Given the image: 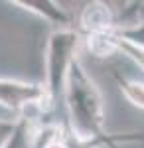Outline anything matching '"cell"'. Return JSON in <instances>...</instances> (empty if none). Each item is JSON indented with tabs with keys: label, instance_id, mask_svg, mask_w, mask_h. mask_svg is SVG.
<instances>
[{
	"label": "cell",
	"instance_id": "9c48e42d",
	"mask_svg": "<svg viewBox=\"0 0 144 148\" xmlns=\"http://www.w3.org/2000/svg\"><path fill=\"white\" fill-rule=\"evenodd\" d=\"M119 53H122L126 59H130L134 65L144 73V49H142V47L132 46V44H128V42L121 40V36H119Z\"/></svg>",
	"mask_w": 144,
	"mask_h": 148
},
{
	"label": "cell",
	"instance_id": "7a4b0ae2",
	"mask_svg": "<svg viewBox=\"0 0 144 148\" xmlns=\"http://www.w3.org/2000/svg\"><path fill=\"white\" fill-rule=\"evenodd\" d=\"M79 32L73 28H57L47 38L45 46V105L47 113L63 107L69 71L77 59Z\"/></svg>",
	"mask_w": 144,
	"mask_h": 148
},
{
	"label": "cell",
	"instance_id": "6da1fadb",
	"mask_svg": "<svg viewBox=\"0 0 144 148\" xmlns=\"http://www.w3.org/2000/svg\"><path fill=\"white\" fill-rule=\"evenodd\" d=\"M63 109L67 111V128L71 130L73 136H77L83 142H103L115 148L119 142H132L142 138L140 132H132V134L105 132L103 95L79 59H75L69 71Z\"/></svg>",
	"mask_w": 144,
	"mask_h": 148
},
{
	"label": "cell",
	"instance_id": "3957f363",
	"mask_svg": "<svg viewBox=\"0 0 144 148\" xmlns=\"http://www.w3.org/2000/svg\"><path fill=\"white\" fill-rule=\"evenodd\" d=\"M119 30L121 26L107 2H89L79 16V32L95 57L119 53Z\"/></svg>",
	"mask_w": 144,
	"mask_h": 148
},
{
	"label": "cell",
	"instance_id": "30bf717a",
	"mask_svg": "<svg viewBox=\"0 0 144 148\" xmlns=\"http://www.w3.org/2000/svg\"><path fill=\"white\" fill-rule=\"evenodd\" d=\"M16 123H18V119H0V148L6 144V140L14 132Z\"/></svg>",
	"mask_w": 144,
	"mask_h": 148
},
{
	"label": "cell",
	"instance_id": "5b68a950",
	"mask_svg": "<svg viewBox=\"0 0 144 148\" xmlns=\"http://www.w3.org/2000/svg\"><path fill=\"white\" fill-rule=\"evenodd\" d=\"M8 4H14L22 10L30 12L47 24H56L57 28H69L71 24V16L57 2H51V0H12Z\"/></svg>",
	"mask_w": 144,
	"mask_h": 148
},
{
	"label": "cell",
	"instance_id": "277c9868",
	"mask_svg": "<svg viewBox=\"0 0 144 148\" xmlns=\"http://www.w3.org/2000/svg\"><path fill=\"white\" fill-rule=\"evenodd\" d=\"M0 107L16 114L18 119L28 114L30 109L47 113L44 85L18 79H0Z\"/></svg>",
	"mask_w": 144,
	"mask_h": 148
},
{
	"label": "cell",
	"instance_id": "52a82bcc",
	"mask_svg": "<svg viewBox=\"0 0 144 148\" xmlns=\"http://www.w3.org/2000/svg\"><path fill=\"white\" fill-rule=\"evenodd\" d=\"M115 79L119 83V89L124 95V99L144 111V81L128 77V75H121V73H115Z\"/></svg>",
	"mask_w": 144,
	"mask_h": 148
},
{
	"label": "cell",
	"instance_id": "8992f818",
	"mask_svg": "<svg viewBox=\"0 0 144 148\" xmlns=\"http://www.w3.org/2000/svg\"><path fill=\"white\" fill-rule=\"evenodd\" d=\"M34 138H36V128L30 116H20L16 128L6 140L2 148H34Z\"/></svg>",
	"mask_w": 144,
	"mask_h": 148
},
{
	"label": "cell",
	"instance_id": "ba28073f",
	"mask_svg": "<svg viewBox=\"0 0 144 148\" xmlns=\"http://www.w3.org/2000/svg\"><path fill=\"white\" fill-rule=\"evenodd\" d=\"M119 36L121 40L144 49V18L140 22H132V26H121Z\"/></svg>",
	"mask_w": 144,
	"mask_h": 148
}]
</instances>
